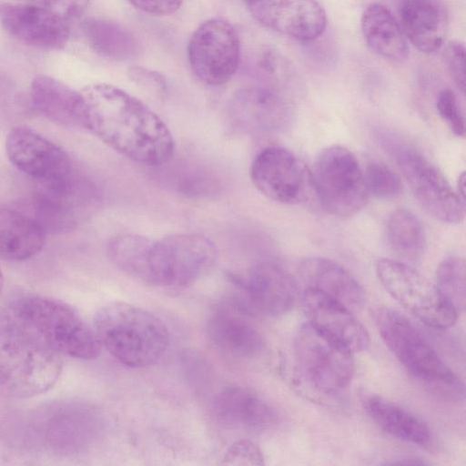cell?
Masks as SVG:
<instances>
[{
    "instance_id": "obj_14",
    "label": "cell",
    "mask_w": 466,
    "mask_h": 466,
    "mask_svg": "<svg viewBox=\"0 0 466 466\" xmlns=\"http://www.w3.org/2000/svg\"><path fill=\"white\" fill-rule=\"evenodd\" d=\"M5 150L14 167L36 182L58 180L74 172L67 153L30 127H13L6 136Z\"/></svg>"
},
{
    "instance_id": "obj_37",
    "label": "cell",
    "mask_w": 466,
    "mask_h": 466,
    "mask_svg": "<svg viewBox=\"0 0 466 466\" xmlns=\"http://www.w3.org/2000/svg\"><path fill=\"white\" fill-rule=\"evenodd\" d=\"M129 77L137 85L157 94H163L167 89L165 77L150 69L132 66L128 69Z\"/></svg>"
},
{
    "instance_id": "obj_13",
    "label": "cell",
    "mask_w": 466,
    "mask_h": 466,
    "mask_svg": "<svg viewBox=\"0 0 466 466\" xmlns=\"http://www.w3.org/2000/svg\"><path fill=\"white\" fill-rule=\"evenodd\" d=\"M250 178L265 197L286 205L305 201L312 187L310 171L303 162L279 147H267L255 157Z\"/></svg>"
},
{
    "instance_id": "obj_23",
    "label": "cell",
    "mask_w": 466,
    "mask_h": 466,
    "mask_svg": "<svg viewBox=\"0 0 466 466\" xmlns=\"http://www.w3.org/2000/svg\"><path fill=\"white\" fill-rule=\"evenodd\" d=\"M35 108L46 118L64 127H84L85 102L81 92L48 76H35L30 86Z\"/></svg>"
},
{
    "instance_id": "obj_2",
    "label": "cell",
    "mask_w": 466,
    "mask_h": 466,
    "mask_svg": "<svg viewBox=\"0 0 466 466\" xmlns=\"http://www.w3.org/2000/svg\"><path fill=\"white\" fill-rule=\"evenodd\" d=\"M18 333L36 339L60 355L89 360L99 356L102 345L95 329L78 312L58 299L26 295L13 306Z\"/></svg>"
},
{
    "instance_id": "obj_39",
    "label": "cell",
    "mask_w": 466,
    "mask_h": 466,
    "mask_svg": "<svg viewBox=\"0 0 466 466\" xmlns=\"http://www.w3.org/2000/svg\"><path fill=\"white\" fill-rule=\"evenodd\" d=\"M458 195L461 198L463 202L464 197H465V174L461 173V175L459 177L458 180Z\"/></svg>"
},
{
    "instance_id": "obj_35",
    "label": "cell",
    "mask_w": 466,
    "mask_h": 466,
    "mask_svg": "<svg viewBox=\"0 0 466 466\" xmlns=\"http://www.w3.org/2000/svg\"><path fill=\"white\" fill-rule=\"evenodd\" d=\"M445 64L458 88L465 92V47L458 41L449 42L443 53Z\"/></svg>"
},
{
    "instance_id": "obj_28",
    "label": "cell",
    "mask_w": 466,
    "mask_h": 466,
    "mask_svg": "<svg viewBox=\"0 0 466 466\" xmlns=\"http://www.w3.org/2000/svg\"><path fill=\"white\" fill-rule=\"evenodd\" d=\"M82 32L91 49L103 57L127 61L139 54L137 39L129 30L116 22L88 19L83 23Z\"/></svg>"
},
{
    "instance_id": "obj_38",
    "label": "cell",
    "mask_w": 466,
    "mask_h": 466,
    "mask_svg": "<svg viewBox=\"0 0 466 466\" xmlns=\"http://www.w3.org/2000/svg\"><path fill=\"white\" fill-rule=\"evenodd\" d=\"M137 8L154 15H167L175 13L183 0H128Z\"/></svg>"
},
{
    "instance_id": "obj_5",
    "label": "cell",
    "mask_w": 466,
    "mask_h": 466,
    "mask_svg": "<svg viewBox=\"0 0 466 466\" xmlns=\"http://www.w3.org/2000/svg\"><path fill=\"white\" fill-rule=\"evenodd\" d=\"M380 142L428 214L447 224H457L463 219L464 202L434 164L415 147L393 134H381Z\"/></svg>"
},
{
    "instance_id": "obj_18",
    "label": "cell",
    "mask_w": 466,
    "mask_h": 466,
    "mask_svg": "<svg viewBox=\"0 0 466 466\" xmlns=\"http://www.w3.org/2000/svg\"><path fill=\"white\" fill-rule=\"evenodd\" d=\"M302 306L315 329L350 352L365 350L370 336L352 311L338 300L312 289L304 290Z\"/></svg>"
},
{
    "instance_id": "obj_11",
    "label": "cell",
    "mask_w": 466,
    "mask_h": 466,
    "mask_svg": "<svg viewBox=\"0 0 466 466\" xmlns=\"http://www.w3.org/2000/svg\"><path fill=\"white\" fill-rule=\"evenodd\" d=\"M375 270L385 289L427 326L444 329L456 322L458 314L442 299L435 284L406 263L381 258Z\"/></svg>"
},
{
    "instance_id": "obj_40",
    "label": "cell",
    "mask_w": 466,
    "mask_h": 466,
    "mask_svg": "<svg viewBox=\"0 0 466 466\" xmlns=\"http://www.w3.org/2000/svg\"><path fill=\"white\" fill-rule=\"evenodd\" d=\"M3 284H4V277H3L2 271L0 269V292L2 290Z\"/></svg>"
},
{
    "instance_id": "obj_27",
    "label": "cell",
    "mask_w": 466,
    "mask_h": 466,
    "mask_svg": "<svg viewBox=\"0 0 466 466\" xmlns=\"http://www.w3.org/2000/svg\"><path fill=\"white\" fill-rule=\"evenodd\" d=\"M208 336L218 350L233 357H254L264 347L261 334L251 324L228 312H218L209 319Z\"/></svg>"
},
{
    "instance_id": "obj_19",
    "label": "cell",
    "mask_w": 466,
    "mask_h": 466,
    "mask_svg": "<svg viewBox=\"0 0 466 466\" xmlns=\"http://www.w3.org/2000/svg\"><path fill=\"white\" fill-rule=\"evenodd\" d=\"M215 420L224 428L247 432H261L277 420L271 406L258 394L243 387L221 390L212 405Z\"/></svg>"
},
{
    "instance_id": "obj_6",
    "label": "cell",
    "mask_w": 466,
    "mask_h": 466,
    "mask_svg": "<svg viewBox=\"0 0 466 466\" xmlns=\"http://www.w3.org/2000/svg\"><path fill=\"white\" fill-rule=\"evenodd\" d=\"M62 372L60 354L18 333L0 346V396L26 399L50 390Z\"/></svg>"
},
{
    "instance_id": "obj_32",
    "label": "cell",
    "mask_w": 466,
    "mask_h": 466,
    "mask_svg": "<svg viewBox=\"0 0 466 466\" xmlns=\"http://www.w3.org/2000/svg\"><path fill=\"white\" fill-rule=\"evenodd\" d=\"M364 177L369 194L377 198H395L401 192L399 175L382 162H370L364 171Z\"/></svg>"
},
{
    "instance_id": "obj_36",
    "label": "cell",
    "mask_w": 466,
    "mask_h": 466,
    "mask_svg": "<svg viewBox=\"0 0 466 466\" xmlns=\"http://www.w3.org/2000/svg\"><path fill=\"white\" fill-rule=\"evenodd\" d=\"M34 3L60 14L72 24L82 15L89 0H35Z\"/></svg>"
},
{
    "instance_id": "obj_9",
    "label": "cell",
    "mask_w": 466,
    "mask_h": 466,
    "mask_svg": "<svg viewBox=\"0 0 466 466\" xmlns=\"http://www.w3.org/2000/svg\"><path fill=\"white\" fill-rule=\"evenodd\" d=\"M293 352L300 377L319 392L337 393L352 379L353 353L309 322L298 329Z\"/></svg>"
},
{
    "instance_id": "obj_3",
    "label": "cell",
    "mask_w": 466,
    "mask_h": 466,
    "mask_svg": "<svg viewBox=\"0 0 466 466\" xmlns=\"http://www.w3.org/2000/svg\"><path fill=\"white\" fill-rule=\"evenodd\" d=\"M95 331L115 359L131 368H146L165 354L169 333L153 313L126 302H112L96 314Z\"/></svg>"
},
{
    "instance_id": "obj_26",
    "label": "cell",
    "mask_w": 466,
    "mask_h": 466,
    "mask_svg": "<svg viewBox=\"0 0 466 466\" xmlns=\"http://www.w3.org/2000/svg\"><path fill=\"white\" fill-rule=\"evenodd\" d=\"M361 401L366 413L385 433L416 445L431 442L430 428L410 410L373 394L365 395Z\"/></svg>"
},
{
    "instance_id": "obj_31",
    "label": "cell",
    "mask_w": 466,
    "mask_h": 466,
    "mask_svg": "<svg viewBox=\"0 0 466 466\" xmlns=\"http://www.w3.org/2000/svg\"><path fill=\"white\" fill-rule=\"evenodd\" d=\"M435 287L442 299L457 314L463 312L466 300L464 258L452 256L443 259L437 269Z\"/></svg>"
},
{
    "instance_id": "obj_22",
    "label": "cell",
    "mask_w": 466,
    "mask_h": 466,
    "mask_svg": "<svg viewBox=\"0 0 466 466\" xmlns=\"http://www.w3.org/2000/svg\"><path fill=\"white\" fill-rule=\"evenodd\" d=\"M399 15L407 40L418 50L431 54L442 46L448 16L440 0H400Z\"/></svg>"
},
{
    "instance_id": "obj_15",
    "label": "cell",
    "mask_w": 466,
    "mask_h": 466,
    "mask_svg": "<svg viewBox=\"0 0 466 466\" xmlns=\"http://www.w3.org/2000/svg\"><path fill=\"white\" fill-rule=\"evenodd\" d=\"M0 24L19 42L41 50H60L67 44L71 23L36 3L0 5Z\"/></svg>"
},
{
    "instance_id": "obj_33",
    "label": "cell",
    "mask_w": 466,
    "mask_h": 466,
    "mask_svg": "<svg viewBox=\"0 0 466 466\" xmlns=\"http://www.w3.org/2000/svg\"><path fill=\"white\" fill-rule=\"evenodd\" d=\"M436 108L451 131L457 137L465 135V120L455 94L451 89H442L437 96Z\"/></svg>"
},
{
    "instance_id": "obj_21",
    "label": "cell",
    "mask_w": 466,
    "mask_h": 466,
    "mask_svg": "<svg viewBox=\"0 0 466 466\" xmlns=\"http://www.w3.org/2000/svg\"><path fill=\"white\" fill-rule=\"evenodd\" d=\"M299 273L306 288L338 300L351 311L361 309L366 303L363 288L336 261L320 257L306 258L299 262Z\"/></svg>"
},
{
    "instance_id": "obj_29",
    "label": "cell",
    "mask_w": 466,
    "mask_h": 466,
    "mask_svg": "<svg viewBox=\"0 0 466 466\" xmlns=\"http://www.w3.org/2000/svg\"><path fill=\"white\" fill-rule=\"evenodd\" d=\"M386 238L390 249L406 260L418 259L425 249V234L420 221L405 208L397 209L390 216Z\"/></svg>"
},
{
    "instance_id": "obj_20",
    "label": "cell",
    "mask_w": 466,
    "mask_h": 466,
    "mask_svg": "<svg viewBox=\"0 0 466 466\" xmlns=\"http://www.w3.org/2000/svg\"><path fill=\"white\" fill-rule=\"evenodd\" d=\"M230 111L244 127L257 131L280 130L291 118L286 100L275 89L267 86L236 91L230 100Z\"/></svg>"
},
{
    "instance_id": "obj_34",
    "label": "cell",
    "mask_w": 466,
    "mask_h": 466,
    "mask_svg": "<svg viewBox=\"0 0 466 466\" xmlns=\"http://www.w3.org/2000/svg\"><path fill=\"white\" fill-rule=\"evenodd\" d=\"M223 464L262 465L264 458L260 449L248 440H240L233 443L223 458Z\"/></svg>"
},
{
    "instance_id": "obj_4",
    "label": "cell",
    "mask_w": 466,
    "mask_h": 466,
    "mask_svg": "<svg viewBox=\"0 0 466 466\" xmlns=\"http://www.w3.org/2000/svg\"><path fill=\"white\" fill-rule=\"evenodd\" d=\"M217 256L215 244L203 234L168 235L151 241L139 280L162 288H186L210 270Z\"/></svg>"
},
{
    "instance_id": "obj_8",
    "label": "cell",
    "mask_w": 466,
    "mask_h": 466,
    "mask_svg": "<svg viewBox=\"0 0 466 466\" xmlns=\"http://www.w3.org/2000/svg\"><path fill=\"white\" fill-rule=\"evenodd\" d=\"M374 321L385 344L402 366L418 380L456 389L459 380L419 329L390 308H378Z\"/></svg>"
},
{
    "instance_id": "obj_25",
    "label": "cell",
    "mask_w": 466,
    "mask_h": 466,
    "mask_svg": "<svg viewBox=\"0 0 466 466\" xmlns=\"http://www.w3.org/2000/svg\"><path fill=\"white\" fill-rule=\"evenodd\" d=\"M360 27L367 46L376 55L398 62L409 56L408 40L387 6L370 5L361 15Z\"/></svg>"
},
{
    "instance_id": "obj_41",
    "label": "cell",
    "mask_w": 466,
    "mask_h": 466,
    "mask_svg": "<svg viewBox=\"0 0 466 466\" xmlns=\"http://www.w3.org/2000/svg\"><path fill=\"white\" fill-rule=\"evenodd\" d=\"M246 1H247V2H249V1H251V0H246Z\"/></svg>"
},
{
    "instance_id": "obj_12",
    "label": "cell",
    "mask_w": 466,
    "mask_h": 466,
    "mask_svg": "<svg viewBox=\"0 0 466 466\" xmlns=\"http://www.w3.org/2000/svg\"><path fill=\"white\" fill-rule=\"evenodd\" d=\"M188 59L195 75L210 86L228 82L240 59V42L234 26L221 18L201 24L188 44Z\"/></svg>"
},
{
    "instance_id": "obj_24",
    "label": "cell",
    "mask_w": 466,
    "mask_h": 466,
    "mask_svg": "<svg viewBox=\"0 0 466 466\" xmlns=\"http://www.w3.org/2000/svg\"><path fill=\"white\" fill-rule=\"evenodd\" d=\"M45 229L32 216L0 208V258L24 261L37 255L45 245Z\"/></svg>"
},
{
    "instance_id": "obj_10",
    "label": "cell",
    "mask_w": 466,
    "mask_h": 466,
    "mask_svg": "<svg viewBox=\"0 0 466 466\" xmlns=\"http://www.w3.org/2000/svg\"><path fill=\"white\" fill-rule=\"evenodd\" d=\"M32 216L45 231L65 232L76 228L99 206L101 193L90 179L74 172L58 180L37 182Z\"/></svg>"
},
{
    "instance_id": "obj_17",
    "label": "cell",
    "mask_w": 466,
    "mask_h": 466,
    "mask_svg": "<svg viewBox=\"0 0 466 466\" xmlns=\"http://www.w3.org/2000/svg\"><path fill=\"white\" fill-rule=\"evenodd\" d=\"M248 4L258 22L294 39L314 40L325 31L326 12L317 0H251Z\"/></svg>"
},
{
    "instance_id": "obj_30",
    "label": "cell",
    "mask_w": 466,
    "mask_h": 466,
    "mask_svg": "<svg viewBox=\"0 0 466 466\" xmlns=\"http://www.w3.org/2000/svg\"><path fill=\"white\" fill-rule=\"evenodd\" d=\"M151 241L137 234H118L108 241L107 253L118 268L139 279Z\"/></svg>"
},
{
    "instance_id": "obj_7",
    "label": "cell",
    "mask_w": 466,
    "mask_h": 466,
    "mask_svg": "<svg viewBox=\"0 0 466 466\" xmlns=\"http://www.w3.org/2000/svg\"><path fill=\"white\" fill-rule=\"evenodd\" d=\"M312 187L322 207L331 215L347 218L365 208L369 192L355 155L334 145L323 149L310 171Z\"/></svg>"
},
{
    "instance_id": "obj_16",
    "label": "cell",
    "mask_w": 466,
    "mask_h": 466,
    "mask_svg": "<svg viewBox=\"0 0 466 466\" xmlns=\"http://www.w3.org/2000/svg\"><path fill=\"white\" fill-rule=\"evenodd\" d=\"M240 309L254 314L276 316L295 304L298 288L292 276L280 266L263 262L238 279Z\"/></svg>"
},
{
    "instance_id": "obj_1",
    "label": "cell",
    "mask_w": 466,
    "mask_h": 466,
    "mask_svg": "<svg viewBox=\"0 0 466 466\" xmlns=\"http://www.w3.org/2000/svg\"><path fill=\"white\" fill-rule=\"evenodd\" d=\"M80 92L84 127L103 143L145 166H162L173 158L176 146L170 130L141 100L108 84H93Z\"/></svg>"
}]
</instances>
